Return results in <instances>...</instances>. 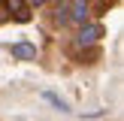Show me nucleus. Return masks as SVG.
I'll return each instance as SVG.
<instances>
[{
	"instance_id": "2",
	"label": "nucleus",
	"mask_w": 124,
	"mask_h": 121,
	"mask_svg": "<svg viewBox=\"0 0 124 121\" xmlns=\"http://www.w3.org/2000/svg\"><path fill=\"white\" fill-rule=\"evenodd\" d=\"M12 58L15 60H36V45L33 42H15L12 45Z\"/></svg>"
},
{
	"instance_id": "3",
	"label": "nucleus",
	"mask_w": 124,
	"mask_h": 121,
	"mask_svg": "<svg viewBox=\"0 0 124 121\" xmlns=\"http://www.w3.org/2000/svg\"><path fill=\"white\" fill-rule=\"evenodd\" d=\"M67 9H70L73 21H85L88 18V0H73V3H67Z\"/></svg>"
},
{
	"instance_id": "4",
	"label": "nucleus",
	"mask_w": 124,
	"mask_h": 121,
	"mask_svg": "<svg viewBox=\"0 0 124 121\" xmlns=\"http://www.w3.org/2000/svg\"><path fill=\"white\" fill-rule=\"evenodd\" d=\"M6 9H9V12H15V18H18V21H27V18H30V9L24 6V0H6Z\"/></svg>"
},
{
	"instance_id": "7",
	"label": "nucleus",
	"mask_w": 124,
	"mask_h": 121,
	"mask_svg": "<svg viewBox=\"0 0 124 121\" xmlns=\"http://www.w3.org/2000/svg\"><path fill=\"white\" fill-rule=\"evenodd\" d=\"M30 3H33V6H42V3H48V0H30Z\"/></svg>"
},
{
	"instance_id": "5",
	"label": "nucleus",
	"mask_w": 124,
	"mask_h": 121,
	"mask_svg": "<svg viewBox=\"0 0 124 121\" xmlns=\"http://www.w3.org/2000/svg\"><path fill=\"white\" fill-rule=\"evenodd\" d=\"M42 97H46V100H48V103H54V106H58V109H61V112H70V106H67V103H64V100H61V97H58V94H52V91H46V94H42Z\"/></svg>"
},
{
	"instance_id": "1",
	"label": "nucleus",
	"mask_w": 124,
	"mask_h": 121,
	"mask_svg": "<svg viewBox=\"0 0 124 121\" xmlns=\"http://www.w3.org/2000/svg\"><path fill=\"white\" fill-rule=\"evenodd\" d=\"M100 36H103V24H82V30H79V45H94Z\"/></svg>"
},
{
	"instance_id": "6",
	"label": "nucleus",
	"mask_w": 124,
	"mask_h": 121,
	"mask_svg": "<svg viewBox=\"0 0 124 121\" xmlns=\"http://www.w3.org/2000/svg\"><path fill=\"white\" fill-rule=\"evenodd\" d=\"M6 18H9V9H6V3L0 0V21H6Z\"/></svg>"
}]
</instances>
